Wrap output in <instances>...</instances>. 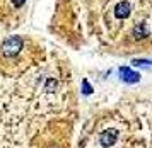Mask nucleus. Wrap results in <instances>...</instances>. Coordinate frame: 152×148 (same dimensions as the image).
<instances>
[{"mask_svg":"<svg viewBox=\"0 0 152 148\" xmlns=\"http://www.w3.org/2000/svg\"><path fill=\"white\" fill-rule=\"evenodd\" d=\"M21 48H22L21 38H9L2 44V53L5 54V56H15V54L21 51Z\"/></svg>","mask_w":152,"mask_h":148,"instance_id":"nucleus-1","label":"nucleus"},{"mask_svg":"<svg viewBox=\"0 0 152 148\" xmlns=\"http://www.w3.org/2000/svg\"><path fill=\"white\" fill-rule=\"evenodd\" d=\"M116 140H118V131L113 129V128H110V129H106V131H103L99 141H101V145H103L104 148H110V147H113V145L116 143Z\"/></svg>","mask_w":152,"mask_h":148,"instance_id":"nucleus-2","label":"nucleus"},{"mask_svg":"<svg viewBox=\"0 0 152 148\" xmlns=\"http://www.w3.org/2000/svg\"><path fill=\"white\" fill-rule=\"evenodd\" d=\"M120 78L123 82H126V83H137V82L140 80V73L133 72V70L128 68V67H121L120 68Z\"/></svg>","mask_w":152,"mask_h":148,"instance_id":"nucleus-3","label":"nucleus"},{"mask_svg":"<svg viewBox=\"0 0 152 148\" xmlns=\"http://www.w3.org/2000/svg\"><path fill=\"white\" fill-rule=\"evenodd\" d=\"M130 12H132V5H130V2H126V0L116 4V7H115V15L118 19H126L130 15Z\"/></svg>","mask_w":152,"mask_h":148,"instance_id":"nucleus-4","label":"nucleus"},{"mask_svg":"<svg viewBox=\"0 0 152 148\" xmlns=\"http://www.w3.org/2000/svg\"><path fill=\"white\" fill-rule=\"evenodd\" d=\"M147 36H149V29L145 26V22H142V24H138V26L133 27V38L135 39H144Z\"/></svg>","mask_w":152,"mask_h":148,"instance_id":"nucleus-5","label":"nucleus"},{"mask_svg":"<svg viewBox=\"0 0 152 148\" xmlns=\"http://www.w3.org/2000/svg\"><path fill=\"white\" fill-rule=\"evenodd\" d=\"M82 92H84L86 95L92 94V87H91L89 83H87V80H84V82H82Z\"/></svg>","mask_w":152,"mask_h":148,"instance_id":"nucleus-6","label":"nucleus"},{"mask_svg":"<svg viewBox=\"0 0 152 148\" xmlns=\"http://www.w3.org/2000/svg\"><path fill=\"white\" fill-rule=\"evenodd\" d=\"M133 65H152V60H133Z\"/></svg>","mask_w":152,"mask_h":148,"instance_id":"nucleus-7","label":"nucleus"},{"mask_svg":"<svg viewBox=\"0 0 152 148\" xmlns=\"http://www.w3.org/2000/svg\"><path fill=\"white\" fill-rule=\"evenodd\" d=\"M12 4H14L15 7H21L22 4H24V0H12Z\"/></svg>","mask_w":152,"mask_h":148,"instance_id":"nucleus-8","label":"nucleus"}]
</instances>
